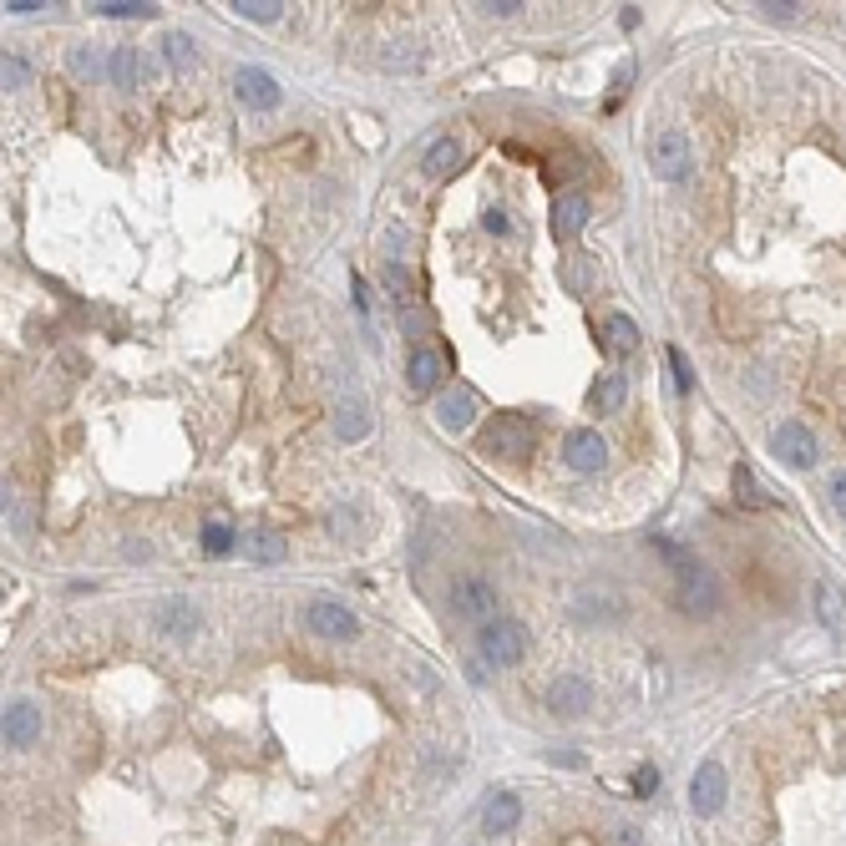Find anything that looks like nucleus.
Returning <instances> with one entry per match:
<instances>
[{
    "label": "nucleus",
    "instance_id": "nucleus-8",
    "mask_svg": "<svg viewBox=\"0 0 846 846\" xmlns=\"http://www.w3.org/2000/svg\"><path fill=\"white\" fill-rule=\"evenodd\" d=\"M725 796H730V781H725V765L705 760V765H700V771H695V781H689V806H695L700 816H720Z\"/></svg>",
    "mask_w": 846,
    "mask_h": 846
},
{
    "label": "nucleus",
    "instance_id": "nucleus-35",
    "mask_svg": "<svg viewBox=\"0 0 846 846\" xmlns=\"http://www.w3.org/2000/svg\"><path fill=\"white\" fill-rule=\"evenodd\" d=\"M755 11H765L771 21H796V16H801L796 0H781V6H776V0H765V6H755Z\"/></svg>",
    "mask_w": 846,
    "mask_h": 846
},
{
    "label": "nucleus",
    "instance_id": "nucleus-20",
    "mask_svg": "<svg viewBox=\"0 0 846 846\" xmlns=\"http://www.w3.org/2000/svg\"><path fill=\"white\" fill-rule=\"evenodd\" d=\"M583 223H588V203H583L578 193H563V198H558V208H553V234L568 244Z\"/></svg>",
    "mask_w": 846,
    "mask_h": 846
},
{
    "label": "nucleus",
    "instance_id": "nucleus-15",
    "mask_svg": "<svg viewBox=\"0 0 846 846\" xmlns=\"http://www.w3.org/2000/svg\"><path fill=\"white\" fill-rule=\"evenodd\" d=\"M436 421L446 431H467L477 421V396L472 391H441L436 396Z\"/></svg>",
    "mask_w": 846,
    "mask_h": 846
},
{
    "label": "nucleus",
    "instance_id": "nucleus-1",
    "mask_svg": "<svg viewBox=\"0 0 846 846\" xmlns=\"http://www.w3.org/2000/svg\"><path fill=\"white\" fill-rule=\"evenodd\" d=\"M527 629L517 624V619H492V624H482L477 629V649H482V659L487 664H497V669H512V664H522L527 659Z\"/></svg>",
    "mask_w": 846,
    "mask_h": 846
},
{
    "label": "nucleus",
    "instance_id": "nucleus-4",
    "mask_svg": "<svg viewBox=\"0 0 846 846\" xmlns=\"http://www.w3.org/2000/svg\"><path fill=\"white\" fill-rule=\"evenodd\" d=\"M674 603L684 608V613H715L720 608V583L710 578V568H684V573H674Z\"/></svg>",
    "mask_w": 846,
    "mask_h": 846
},
{
    "label": "nucleus",
    "instance_id": "nucleus-9",
    "mask_svg": "<svg viewBox=\"0 0 846 846\" xmlns=\"http://www.w3.org/2000/svg\"><path fill=\"white\" fill-rule=\"evenodd\" d=\"M234 97L244 102V107H254V112H269V107H279V82L264 71V66H239L234 71Z\"/></svg>",
    "mask_w": 846,
    "mask_h": 846
},
{
    "label": "nucleus",
    "instance_id": "nucleus-19",
    "mask_svg": "<svg viewBox=\"0 0 846 846\" xmlns=\"http://www.w3.org/2000/svg\"><path fill=\"white\" fill-rule=\"evenodd\" d=\"M456 168H461V142L456 137H436L426 147V158H421V173L426 178H451Z\"/></svg>",
    "mask_w": 846,
    "mask_h": 846
},
{
    "label": "nucleus",
    "instance_id": "nucleus-38",
    "mask_svg": "<svg viewBox=\"0 0 846 846\" xmlns=\"http://www.w3.org/2000/svg\"><path fill=\"white\" fill-rule=\"evenodd\" d=\"M613 846H644V831L634 821H624L619 831H613Z\"/></svg>",
    "mask_w": 846,
    "mask_h": 846
},
{
    "label": "nucleus",
    "instance_id": "nucleus-32",
    "mask_svg": "<svg viewBox=\"0 0 846 846\" xmlns=\"http://www.w3.org/2000/svg\"><path fill=\"white\" fill-rule=\"evenodd\" d=\"M249 558H254V563H279V558H284V537H274V532L254 537V543H249Z\"/></svg>",
    "mask_w": 846,
    "mask_h": 846
},
{
    "label": "nucleus",
    "instance_id": "nucleus-22",
    "mask_svg": "<svg viewBox=\"0 0 846 846\" xmlns=\"http://www.w3.org/2000/svg\"><path fill=\"white\" fill-rule=\"evenodd\" d=\"M380 284L391 289V299L401 304V310H406V304L416 299V274H411L401 259H386V264H380Z\"/></svg>",
    "mask_w": 846,
    "mask_h": 846
},
{
    "label": "nucleus",
    "instance_id": "nucleus-29",
    "mask_svg": "<svg viewBox=\"0 0 846 846\" xmlns=\"http://www.w3.org/2000/svg\"><path fill=\"white\" fill-rule=\"evenodd\" d=\"M735 492H740V502H745V507H771V497H765V487L755 482V472H750V467H735Z\"/></svg>",
    "mask_w": 846,
    "mask_h": 846
},
{
    "label": "nucleus",
    "instance_id": "nucleus-41",
    "mask_svg": "<svg viewBox=\"0 0 846 846\" xmlns=\"http://www.w3.org/2000/svg\"><path fill=\"white\" fill-rule=\"evenodd\" d=\"M482 11H487V16H517L522 6H517V0H487Z\"/></svg>",
    "mask_w": 846,
    "mask_h": 846
},
{
    "label": "nucleus",
    "instance_id": "nucleus-42",
    "mask_svg": "<svg viewBox=\"0 0 846 846\" xmlns=\"http://www.w3.org/2000/svg\"><path fill=\"white\" fill-rule=\"evenodd\" d=\"M553 760L558 765H583V755H573V750H553Z\"/></svg>",
    "mask_w": 846,
    "mask_h": 846
},
{
    "label": "nucleus",
    "instance_id": "nucleus-24",
    "mask_svg": "<svg viewBox=\"0 0 846 846\" xmlns=\"http://www.w3.org/2000/svg\"><path fill=\"white\" fill-rule=\"evenodd\" d=\"M603 335H608V345L619 350V355H634V350H639V325H634L629 315H608V320H603Z\"/></svg>",
    "mask_w": 846,
    "mask_h": 846
},
{
    "label": "nucleus",
    "instance_id": "nucleus-26",
    "mask_svg": "<svg viewBox=\"0 0 846 846\" xmlns=\"http://www.w3.org/2000/svg\"><path fill=\"white\" fill-rule=\"evenodd\" d=\"M163 61H168V66H193V61H198L193 36H188V31H168V36H163Z\"/></svg>",
    "mask_w": 846,
    "mask_h": 846
},
{
    "label": "nucleus",
    "instance_id": "nucleus-3",
    "mask_svg": "<svg viewBox=\"0 0 846 846\" xmlns=\"http://www.w3.org/2000/svg\"><path fill=\"white\" fill-rule=\"evenodd\" d=\"M482 456H502V461H522L532 456V426L522 416H497L482 431Z\"/></svg>",
    "mask_w": 846,
    "mask_h": 846
},
{
    "label": "nucleus",
    "instance_id": "nucleus-16",
    "mask_svg": "<svg viewBox=\"0 0 846 846\" xmlns=\"http://www.w3.org/2000/svg\"><path fill=\"white\" fill-rule=\"evenodd\" d=\"M370 426H375V421H370V406H365L360 396H345V401L335 406V436H340V441H365Z\"/></svg>",
    "mask_w": 846,
    "mask_h": 846
},
{
    "label": "nucleus",
    "instance_id": "nucleus-12",
    "mask_svg": "<svg viewBox=\"0 0 846 846\" xmlns=\"http://www.w3.org/2000/svg\"><path fill=\"white\" fill-rule=\"evenodd\" d=\"M0 735H6L11 750H26L41 740V710L31 700H11L6 705V720H0Z\"/></svg>",
    "mask_w": 846,
    "mask_h": 846
},
{
    "label": "nucleus",
    "instance_id": "nucleus-37",
    "mask_svg": "<svg viewBox=\"0 0 846 846\" xmlns=\"http://www.w3.org/2000/svg\"><path fill=\"white\" fill-rule=\"evenodd\" d=\"M826 497H831V507H836V512L846 517V467H841V472L831 477V487H826Z\"/></svg>",
    "mask_w": 846,
    "mask_h": 846
},
{
    "label": "nucleus",
    "instance_id": "nucleus-14",
    "mask_svg": "<svg viewBox=\"0 0 846 846\" xmlns=\"http://www.w3.org/2000/svg\"><path fill=\"white\" fill-rule=\"evenodd\" d=\"M441 375H446V360H441L436 350H411V360H406V386H411L416 396L441 391Z\"/></svg>",
    "mask_w": 846,
    "mask_h": 846
},
{
    "label": "nucleus",
    "instance_id": "nucleus-13",
    "mask_svg": "<svg viewBox=\"0 0 846 846\" xmlns=\"http://www.w3.org/2000/svg\"><path fill=\"white\" fill-rule=\"evenodd\" d=\"M517 821H522L517 791H492V796L482 801V831H487V836H507Z\"/></svg>",
    "mask_w": 846,
    "mask_h": 846
},
{
    "label": "nucleus",
    "instance_id": "nucleus-40",
    "mask_svg": "<svg viewBox=\"0 0 846 846\" xmlns=\"http://www.w3.org/2000/svg\"><path fill=\"white\" fill-rule=\"evenodd\" d=\"M6 11H11V16H36V11H46V6H41V0H6Z\"/></svg>",
    "mask_w": 846,
    "mask_h": 846
},
{
    "label": "nucleus",
    "instance_id": "nucleus-36",
    "mask_svg": "<svg viewBox=\"0 0 846 846\" xmlns=\"http://www.w3.org/2000/svg\"><path fill=\"white\" fill-rule=\"evenodd\" d=\"M654 786H659V771L654 765H639L634 771V796H654Z\"/></svg>",
    "mask_w": 846,
    "mask_h": 846
},
{
    "label": "nucleus",
    "instance_id": "nucleus-6",
    "mask_svg": "<svg viewBox=\"0 0 846 846\" xmlns=\"http://www.w3.org/2000/svg\"><path fill=\"white\" fill-rule=\"evenodd\" d=\"M451 603H456L461 619H482V624H492V619H497V588H492L482 573L456 578V583H451Z\"/></svg>",
    "mask_w": 846,
    "mask_h": 846
},
{
    "label": "nucleus",
    "instance_id": "nucleus-25",
    "mask_svg": "<svg viewBox=\"0 0 846 846\" xmlns=\"http://www.w3.org/2000/svg\"><path fill=\"white\" fill-rule=\"evenodd\" d=\"M107 61H112V51H102V46H76L71 51V71L76 76H107Z\"/></svg>",
    "mask_w": 846,
    "mask_h": 846
},
{
    "label": "nucleus",
    "instance_id": "nucleus-28",
    "mask_svg": "<svg viewBox=\"0 0 846 846\" xmlns=\"http://www.w3.org/2000/svg\"><path fill=\"white\" fill-rule=\"evenodd\" d=\"M234 11H239L244 21H259V26H269V21H279V16H284L279 0H234Z\"/></svg>",
    "mask_w": 846,
    "mask_h": 846
},
{
    "label": "nucleus",
    "instance_id": "nucleus-11",
    "mask_svg": "<svg viewBox=\"0 0 846 846\" xmlns=\"http://www.w3.org/2000/svg\"><path fill=\"white\" fill-rule=\"evenodd\" d=\"M304 619H310V629L325 634V639H355V634H360V619H355L345 603H335V598H315Z\"/></svg>",
    "mask_w": 846,
    "mask_h": 846
},
{
    "label": "nucleus",
    "instance_id": "nucleus-39",
    "mask_svg": "<svg viewBox=\"0 0 846 846\" xmlns=\"http://www.w3.org/2000/svg\"><path fill=\"white\" fill-rule=\"evenodd\" d=\"M482 223H487V234H507V228H512L502 208H487V218H482Z\"/></svg>",
    "mask_w": 846,
    "mask_h": 846
},
{
    "label": "nucleus",
    "instance_id": "nucleus-18",
    "mask_svg": "<svg viewBox=\"0 0 846 846\" xmlns=\"http://www.w3.org/2000/svg\"><path fill=\"white\" fill-rule=\"evenodd\" d=\"M158 624H163V634H178V639H188V634H198L203 613H198V603H188V598H173V603H163V608H158Z\"/></svg>",
    "mask_w": 846,
    "mask_h": 846
},
{
    "label": "nucleus",
    "instance_id": "nucleus-30",
    "mask_svg": "<svg viewBox=\"0 0 846 846\" xmlns=\"http://www.w3.org/2000/svg\"><path fill=\"white\" fill-rule=\"evenodd\" d=\"M330 532H335V537H350V543H355V537L365 532V512H360V507H340V512L330 517Z\"/></svg>",
    "mask_w": 846,
    "mask_h": 846
},
{
    "label": "nucleus",
    "instance_id": "nucleus-17",
    "mask_svg": "<svg viewBox=\"0 0 846 846\" xmlns=\"http://www.w3.org/2000/svg\"><path fill=\"white\" fill-rule=\"evenodd\" d=\"M624 401H629V375H598V386L588 391V406L598 416H619Z\"/></svg>",
    "mask_w": 846,
    "mask_h": 846
},
{
    "label": "nucleus",
    "instance_id": "nucleus-10",
    "mask_svg": "<svg viewBox=\"0 0 846 846\" xmlns=\"http://www.w3.org/2000/svg\"><path fill=\"white\" fill-rule=\"evenodd\" d=\"M563 461H568L573 472H603L608 441H603L593 426H578V431H568V441H563Z\"/></svg>",
    "mask_w": 846,
    "mask_h": 846
},
{
    "label": "nucleus",
    "instance_id": "nucleus-23",
    "mask_svg": "<svg viewBox=\"0 0 846 846\" xmlns=\"http://www.w3.org/2000/svg\"><path fill=\"white\" fill-rule=\"evenodd\" d=\"M107 76L117 87H132L137 76H142V56H137V46H112V61H107Z\"/></svg>",
    "mask_w": 846,
    "mask_h": 846
},
{
    "label": "nucleus",
    "instance_id": "nucleus-5",
    "mask_svg": "<svg viewBox=\"0 0 846 846\" xmlns=\"http://www.w3.org/2000/svg\"><path fill=\"white\" fill-rule=\"evenodd\" d=\"M771 451L786 461L791 472H811V467H816V436H811L806 421H781V426L771 431Z\"/></svg>",
    "mask_w": 846,
    "mask_h": 846
},
{
    "label": "nucleus",
    "instance_id": "nucleus-7",
    "mask_svg": "<svg viewBox=\"0 0 846 846\" xmlns=\"http://www.w3.org/2000/svg\"><path fill=\"white\" fill-rule=\"evenodd\" d=\"M548 710H553L558 720L588 715V710H593V684L578 679V674H558V679L548 684Z\"/></svg>",
    "mask_w": 846,
    "mask_h": 846
},
{
    "label": "nucleus",
    "instance_id": "nucleus-34",
    "mask_svg": "<svg viewBox=\"0 0 846 846\" xmlns=\"http://www.w3.org/2000/svg\"><path fill=\"white\" fill-rule=\"evenodd\" d=\"M26 82H31V66L21 56H6V92H21Z\"/></svg>",
    "mask_w": 846,
    "mask_h": 846
},
{
    "label": "nucleus",
    "instance_id": "nucleus-31",
    "mask_svg": "<svg viewBox=\"0 0 846 846\" xmlns=\"http://www.w3.org/2000/svg\"><path fill=\"white\" fill-rule=\"evenodd\" d=\"M92 11H102L112 21H127V16H152L158 6H147V0H102V6H92Z\"/></svg>",
    "mask_w": 846,
    "mask_h": 846
},
{
    "label": "nucleus",
    "instance_id": "nucleus-33",
    "mask_svg": "<svg viewBox=\"0 0 846 846\" xmlns=\"http://www.w3.org/2000/svg\"><path fill=\"white\" fill-rule=\"evenodd\" d=\"M669 370H674V391H679V396H684L689 386H695V365L684 360V350H679V345H669Z\"/></svg>",
    "mask_w": 846,
    "mask_h": 846
},
{
    "label": "nucleus",
    "instance_id": "nucleus-21",
    "mask_svg": "<svg viewBox=\"0 0 846 846\" xmlns=\"http://www.w3.org/2000/svg\"><path fill=\"white\" fill-rule=\"evenodd\" d=\"M811 603H816V619H821L826 629H836V624H841V613H846V593H841V583H836V578H821V583H816V593H811Z\"/></svg>",
    "mask_w": 846,
    "mask_h": 846
},
{
    "label": "nucleus",
    "instance_id": "nucleus-2",
    "mask_svg": "<svg viewBox=\"0 0 846 846\" xmlns=\"http://www.w3.org/2000/svg\"><path fill=\"white\" fill-rule=\"evenodd\" d=\"M649 168L664 183H684L689 173H695V147H689V137L684 132H659L649 142Z\"/></svg>",
    "mask_w": 846,
    "mask_h": 846
},
{
    "label": "nucleus",
    "instance_id": "nucleus-27",
    "mask_svg": "<svg viewBox=\"0 0 846 846\" xmlns=\"http://www.w3.org/2000/svg\"><path fill=\"white\" fill-rule=\"evenodd\" d=\"M234 548H239V543H234V532H228L223 522H208V527H203V553H208V558H228Z\"/></svg>",
    "mask_w": 846,
    "mask_h": 846
}]
</instances>
